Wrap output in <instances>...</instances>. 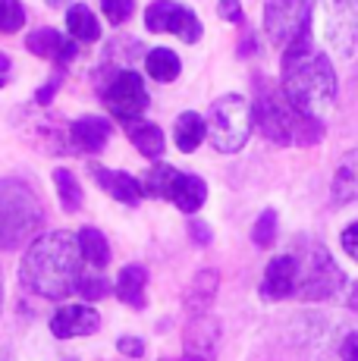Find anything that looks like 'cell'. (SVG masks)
<instances>
[{
    "label": "cell",
    "instance_id": "1",
    "mask_svg": "<svg viewBox=\"0 0 358 361\" xmlns=\"http://www.w3.org/2000/svg\"><path fill=\"white\" fill-rule=\"evenodd\" d=\"M283 98L295 114L314 123H321L336 101V73L308 32L283 51Z\"/></svg>",
    "mask_w": 358,
    "mask_h": 361
},
{
    "label": "cell",
    "instance_id": "2",
    "mask_svg": "<svg viewBox=\"0 0 358 361\" xmlns=\"http://www.w3.org/2000/svg\"><path fill=\"white\" fill-rule=\"evenodd\" d=\"M85 258L79 248V235L57 230L35 239L23 255L19 264V280L25 289L44 295V298H66L75 293L82 274H85Z\"/></svg>",
    "mask_w": 358,
    "mask_h": 361
},
{
    "label": "cell",
    "instance_id": "3",
    "mask_svg": "<svg viewBox=\"0 0 358 361\" xmlns=\"http://www.w3.org/2000/svg\"><path fill=\"white\" fill-rule=\"evenodd\" d=\"M308 35L327 57L355 60L358 57V0H314L308 16Z\"/></svg>",
    "mask_w": 358,
    "mask_h": 361
},
{
    "label": "cell",
    "instance_id": "4",
    "mask_svg": "<svg viewBox=\"0 0 358 361\" xmlns=\"http://www.w3.org/2000/svg\"><path fill=\"white\" fill-rule=\"evenodd\" d=\"M44 224V207L29 183L23 179H0V248L10 252L35 239Z\"/></svg>",
    "mask_w": 358,
    "mask_h": 361
},
{
    "label": "cell",
    "instance_id": "5",
    "mask_svg": "<svg viewBox=\"0 0 358 361\" xmlns=\"http://www.w3.org/2000/svg\"><path fill=\"white\" fill-rule=\"evenodd\" d=\"M254 123L258 129L271 138L273 145H314L321 138V126L314 120H305L295 114L283 98V92H261L258 104H254Z\"/></svg>",
    "mask_w": 358,
    "mask_h": 361
},
{
    "label": "cell",
    "instance_id": "6",
    "mask_svg": "<svg viewBox=\"0 0 358 361\" xmlns=\"http://www.w3.org/2000/svg\"><path fill=\"white\" fill-rule=\"evenodd\" d=\"M295 258V293L308 302H342V293H349V280L342 270L333 264L321 245H305L302 255Z\"/></svg>",
    "mask_w": 358,
    "mask_h": 361
},
{
    "label": "cell",
    "instance_id": "7",
    "mask_svg": "<svg viewBox=\"0 0 358 361\" xmlns=\"http://www.w3.org/2000/svg\"><path fill=\"white\" fill-rule=\"evenodd\" d=\"M204 129H208L211 145H214L220 154L242 151L254 129V110L249 98H242V94H223V98H217L208 110Z\"/></svg>",
    "mask_w": 358,
    "mask_h": 361
},
{
    "label": "cell",
    "instance_id": "8",
    "mask_svg": "<svg viewBox=\"0 0 358 361\" xmlns=\"http://www.w3.org/2000/svg\"><path fill=\"white\" fill-rule=\"evenodd\" d=\"M308 0H264V32L280 51L308 32Z\"/></svg>",
    "mask_w": 358,
    "mask_h": 361
},
{
    "label": "cell",
    "instance_id": "9",
    "mask_svg": "<svg viewBox=\"0 0 358 361\" xmlns=\"http://www.w3.org/2000/svg\"><path fill=\"white\" fill-rule=\"evenodd\" d=\"M101 101L113 116H120L123 123H132L148 110V92H144V82L139 73L132 69H120L113 79L104 85Z\"/></svg>",
    "mask_w": 358,
    "mask_h": 361
},
{
    "label": "cell",
    "instance_id": "10",
    "mask_svg": "<svg viewBox=\"0 0 358 361\" xmlns=\"http://www.w3.org/2000/svg\"><path fill=\"white\" fill-rule=\"evenodd\" d=\"M144 29L154 35H176L185 44H195L202 38V23L198 16L183 4H173V0H154V4L144 10Z\"/></svg>",
    "mask_w": 358,
    "mask_h": 361
},
{
    "label": "cell",
    "instance_id": "11",
    "mask_svg": "<svg viewBox=\"0 0 358 361\" xmlns=\"http://www.w3.org/2000/svg\"><path fill=\"white\" fill-rule=\"evenodd\" d=\"M101 327V314L88 305H66L51 317V333L57 339H73V336H92Z\"/></svg>",
    "mask_w": 358,
    "mask_h": 361
},
{
    "label": "cell",
    "instance_id": "12",
    "mask_svg": "<svg viewBox=\"0 0 358 361\" xmlns=\"http://www.w3.org/2000/svg\"><path fill=\"white\" fill-rule=\"evenodd\" d=\"M183 339H185L183 355L214 361V352H217V343H220V324H217V317H211V314L192 317L189 327H185V336Z\"/></svg>",
    "mask_w": 358,
    "mask_h": 361
},
{
    "label": "cell",
    "instance_id": "13",
    "mask_svg": "<svg viewBox=\"0 0 358 361\" xmlns=\"http://www.w3.org/2000/svg\"><path fill=\"white\" fill-rule=\"evenodd\" d=\"M25 47H29L35 57L51 60V63H57V66L70 63L75 54H79V41L63 38V35L54 32V29H38V32H32L29 38H25Z\"/></svg>",
    "mask_w": 358,
    "mask_h": 361
},
{
    "label": "cell",
    "instance_id": "14",
    "mask_svg": "<svg viewBox=\"0 0 358 361\" xmlns=\"http://www.w3.org/2000/svg\"><path fill=\"white\" fill-rule=\"evenodd\" d=\"M295 293V258L292 255H280L267 264L264 280H261V295L267 302H280Z\"/></svg>",
    "mask_w": 358,
    "mask_h": 361
},
{
    "label": "cell",
    "instance_id": "15",
    "mask_svg": "<svg viewBox=\"0 0 358 361\" xmlns=\"http://www.w3.org/2000/svg\"><path fill=\"white\" fill-rule=\"evenodd\" d=\"M92 176L94 183L101 185V189L107 192L110 198L123 201V204L135 207L142 201V183L135 176H129V173H120V170H104V166L92 164Z\"/></svg>",
    "mask_w": 358,
    "mask_h": 361
},
{
    "label": "cell",
    "instance_id": "16",
    "mask_svg": "<svg viewBox=\"0 0 358 361\" xmlns=\"http://www.w3.org/2000/svg\"><path fill=\"white\" fill-rule=\"evenodd\" d=\"M110 138V123L104 116H79V120L70 126V142L75 151H101Z\"/></svg>",
    "mask_w": 358,
    "mask_h": 361
},
{
    "label": "cell",
    "instance_id": "17",
    "mask_svg": "<svg viewBox=\"0 0 358 361\" xmlns=\"http://www.w3.org/2000/svg\"><path fill=\"white\" fill-rule=\"evenodd\" d=\"M144 286H148V270L142 264H129L116 276V298L129 308H144Z\"/></svg>",
    "mask_w": 358,
    "mask_h": 361
},
{
    "label": "cell",
    "instance_id": "18",
    "mask_svg": "<svg viewBox=\"0 0 358 361\" xmlns=\"http://www.w3.org/2000/svg\"><path fill=\"white\" fill-rule=\"evenodd\" d=\"M126 132H129V142L135 145V151L139 154H144L148 161H157V157L163 154V132L161 126H154V123H148V120H132V123H126Z\"/></svg>",
    "mask_w": 358,
    "mask_h": 361
},
{
    "label": "cell",
    "instance_id": "19",
    "mask_svg": "<svg viewBox=\"0 0 358 361\" xmlns=\"http://www.w3.org/2000/svg\"><path fill=\"white\" fill-rule=\"evenodd\" d=\"M333 201L346 204V201H358V148L342 154L340 166L333 173Z\"/></svg>",
    "mask_w": 358,
    "mask_h": 361
},
{
    "label": "cell",
    "instance_id": "20",
    "mask_svg": "<svg viewBox=\"0 0 358 361\" xmlns=\"http://www.w3.org/2000/svg\"><path fill=\"white\" fill-rule=\"evenodd\" d=\"M214 293H217V274L214 270H202V274L192 280L189 293H185V311H189L192 317L208 314L211 302H214Z\"/></svg>",
    "mask_w": 358,
    "mask_h": 361
},
{
    "label": "cell",
    "instance_id": "21",
    "mask_svg": "<svg viewBox=\"0 0 358 361\" xmlns=\"http://www.w3.org/2000/svg\"><path fill=\"white\" fill-rule=\"evenodd\" d=\"M179 176L183 173L176 170V166H170V164H154V166H148V173L142 176V195H148V198H167L173 195V189H176V183H179Z\"/></svg>",
    "mask_w": 358,
    "mask_h": 361
},
{
    "label": "cell",
    "instance_id": "22",
    "mask_svg": "<svg viewBox=\"0 0 358 361\" xmlns=\"http://www.w3.org/2000/svg\"><path fill=\"white\" fill-rule=\"evenodd\" d=\"M173 135H176V148L185 151V154H192V151L202 145V138L208 135V129H204V116L195 114V110L179 114V120L173 126Z\"/></svg>",
    "mask_w": 358,
    "mask_h": 361
},
{
    "label": "cell",
    "instance_id": "23",
    "mask_svg": "<svg viewBox=\"0 0 358 361\" xmlns=\"http://www.w3.org/2000/svg\"><path fill=\"white\" fill-rule=\"evenodd\" d=\"M204 198H208V185H204V179L185 176V173L179 176L173 195H170V201H173V204H176L183 214H195L198 207L204 204Z\"/></svg>",
    "mask_w": 358,
    "mask_h": 361
},
{
    "label": "cell",
    "instance_id": "24",
    "mask_svg": "<svg viewBox=\"0 0 358 361\" xmlns=\"http://www.w3.org/2000/svg\"><path fill=\"white\" fill-rule=\"evenodd\" d=\"M66 32L73 41H98L101 38V23L88 6H70L66 13Z\"/></svg>",
    "mask_w": 358,
    "mask_h": 361
},
{
    "label": "cell",
    "instance_id": "25",
    "mask_svg": "<svg viewBox=\"0 0 358 361\" xmlns=\"http://www.w3.org/2000/svg\"><path fill=\"white\" fill-rule=\"evenodd\" d=\"M144 69H148V75L154 82H173L179 75V69H183V63H179V57L173 51L154 47L151 54H144Z\"/></svg>",
    "mask_w": 358,
    "mask_h": 361
},
{
    "label": "cell",
    "instance_id": "26",
    "mask_svg": "<svg viewBox=\"0 0 358 361\" xmlns=\"http://www.w3.org/2000/svg\"><path fill=\"white\" fill-rule=\"evenodd\" d=\"M79 248H82V258H85V264H92V267H107L110 245H107L104 235L94 230V226L79 230Z\"/></svg>",
    "mask_w": 358,
    "mask_h": 361
},
{
    "label": "cell",
    "instance_id": "27",
    "mask_svg": "<svg viewBox=\"0 0 358 361\" xmlns=\"http://www.w3.org/2000/svg\"><path fill=\"white\" fill-rule=\"evenodd\" d=\"M54 185H57V198L60 207L66 214H75L82 207V189H79V179L73 176L70 170H54Z\"/></svg>",
    "mask_w": 358,
    "mask_h": 361
},
{
    "label": "cell",
    "instance_id": "28",
    "mask_svg": "<svg viewBox=\"0 0 358 361\" xmlns=\"http://www.w3.org/2000/svg\"><path fill=\"white\" fill-rule=\"evenodd\" d=\"M25 25V10L19 0H0V32L10 35Z\"/></svg>",
    "mask_w": 358,
    "mask_h": 361
},
{
    "label": "cell",
    "instance_id": "29",
    "mask_svg": "<svg viewBox=\"0 0 358 361\" xmlns=\"http://www.w3.org/2000/svg\"><path fill=\"white\" fill-rule=\"evenodd\" d=\"M273 239H277V214H273V211H264L258 220H254L252 242H254L258 248H267V245H273Z\"/></svg>",
    "mask_w": 358,
    "mask_h": 361
},
{
    "label": "cell",
    "instance_id": "30",
    "mask_svg": "<svg viewBox=\"0 0 358 361\" xmlns=\"http://www.w3.org/2000/svg\"><path fill=\"white\" fill-rule=\"evenodd\" d=\"M75 293L82 298H88V302H94V298H104L110 293V283L104 276H92V274H82L79 286H75Z\"/></svg>",
    "mask_w": 358,
    "mask_h": 361
},
{
    "label": "cell",
    "instance_id": "31",
    "mask_svg": "<svg viewBox=\"0 0 358 361\" xmlns=\"http://www.w3.org/2000/svg\"><path fill=\"white\" fill-rule=\"evenodd\" d=\"M101 6H104L107 23H113V25L126 23L129 13H132V0H101Z\"/></svg>",
    "mask_w": 358,
    "mask_h": 361
},
{
    "label": "cell",
    "instance_id": "32",
    "mask_svg": "<svg viewBox=\"0 0 358 361\" xmlns=\"http://www.w3.org/2000/svg\"><path fill=\"white\" fill-rule=\"evenodd\" d=\"M217 16L226 19V23H242V4H239V0H220Z\"/></svg>",
    "mask_w": 358,
    "mask_h": 361
},
{
    "label": "cell",
    "instance_id": "33",
    "mask_svg": "<svg viewBox=\"0 0 358 361\" xmlns=\"http://www.w3.org/2000/svg\"><path fill=\"white\" fill-rule=\"evenodd\" d=\"M342 252L349 255V258L352 261H358V224H352V226H346V230H342Z\"/></svg>",
    "mask_w": 358,
    "mask_h": 361
},
{
    "label": "cell",
    "instance_id": "34",
    "mask_svg": "<svg viewBox=\"0 0 358 361\" xmlns=\"http://www.w3.org/2000/svg\"><path fill=\"white\" fill-rule=\"evenodd\" d=\"M116 349H120L123 355H129V358H142L144 355L142 339H135V336H123L120 343H116Z\"/></svg>",
    "mask_w": 358,
    "mask_h": 361
},
{
    "label": "cell",
    "instance_id": "35",
    "mask_svg": "<svg viewBox=\"0 0 358 361\" xmlns=\"http://www.w3.org/2000/svg\"><path fill=\"white\" fill-rule=\"evenodd\" d=\"M340 361H358V330H355V333H349V336L342 339Z\"/></svg>",
    "mask_w": 358,
    "mask_h": 361
},
{
    "label": "cell",
    "instance_id": "36",
    "mask_svg": "<svg viewBox=\"0 0 358 361\" xmlns=\"http://www.w3.org/2000/svg\"><path fill=\"white\" fill-rule=\"evenodd\" d=\"M189 230H192V239H195L198 245H208V242L214 239V233H211V226H204L202 220H192V226H189Z\"/></svg>",
    "mask_w": 358,
    "mask_h": 361
},
{
    "label": "cell",
    "instance_id": "37",
    "mask_svg": "<svg viewBox=\"0 0 358 361\" xmlns=\"http://www.w3.org/2000/svg\"><path fill=\"white\" fill-rule=\"evenodd\" d=\"M57 94V82H47V85H41V92H38V104H47Z\"/></svg>",
    "mask_w": 358,
    "mask_h": 361
},
{
    "label": "cell",
    "instance_id": "38",
    "mask_svg": "<svg viewBox=\"0 0 358 361\" xmlns=\"http://www.w3.org/2000/svg\"><path fill=\"white\" fill-rule=\"evenodd\" d=\"M163 361H204V358H189V355H183V358H163Z\"/></svg>",
    "mask_w": 358,
    "mask_h": 361
},
{
    "label": "cell",
    "instance_id": "39",
    "mask_svg": "<svg viewBox=\"0 0 358 361\" xmlns=\"http://www.w3.org/2000/svg\"><path fill=\"white\" fill-rule=\"evenodd\" d=\"M0 308H4V276H0Z\"/></svg>",
    "mask_w": 358,
    "mask_h": 361
}]
</instances>
